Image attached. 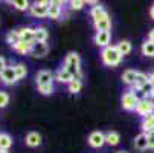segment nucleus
<instances>
[{
    "mask_svg": "<svg viewBox=\"0 0 154 153\" xmlns=\"http://www.w3.org/2000/svg\"><path fill=\"white\" fill-rule=\"evenodd\" d=\"M0 81H2L5 86H12V84H15L18 81L17 75H15V71H14V64H12V66H8L2 72V75H0Z\"/></svg>",
    "mask_w": 154,
    "mask_h": 153,
    "instance_id": "11",
    "label": "nucleus"
},
{
    "mask_svg": "<svg viewBox=\"0 0 154 153\" xmlns=\"http://www.w3.org/2000/svg\"><path fill=\"white\" fill-rule=\"evenodd\" d=\"M20 31V38L23 43H28V45H32V43H35V28H21L18 29Z\"/></svg>",
    "mask_w": 154,
    "mask_h": 153,
    "instance_id": "14",
    "label": "nucleus"
},
{
    "mask_svg": "<svg viewBox=\"0 0 154 153\" xmlns=\"http://www.w3.org/2000/svg\"><path fill=\"white\" fill-rule=\"evenodd\" d=\"M32 45H34V43H32ZM32 45H28V43L20 41L18 45H15L12 49H14L17 54H20V55H26V54H31V48H32Z\"/></svg>",
    "mask_w": 154,
    "mask_h": 153,
    "instance_id": "28",
    "label": "nucleus"
},
{
    "mask_svg": "<svg viewBox=\"0 0 154 153\" xmlns=\"http://www.w3.org/2000/svg\"><path fill=\"white\" fill-rule=\"evenodd\" d=\"M118 153H128V151H125V150H121V151H118Z\"/></svg>",
    "mask_w": 154,
    "mask_h": 153,
    "instance_id": "37",
    "label": "nucleus"
},
{
    "mask_svg": "<svg viewBox=\"0 0 154 153\" xmlns=\"http://www.w3.org/2000/svg\"><path fill=\"white\" fill-rule=\"evenodd\" d=\"M148 40L154 43V28H152V29H151V31L148 32Z\"/></svg>",
    "mask_w": 154,
    "mask_h": 153,
    "instance_id": "34",
    "label": "nucleus"
},
{
    "mask_svg": "<svg viewBox=\"0 0 154 153\" xmlns=\"http://www.w3.org/2000/svg\"><path fill=\"white\" fill-rule=\"evenodd\" d=\"M0 153H9V151H5V150H0Z\"/></svg>",
    "mask_w": 154,
    "mask_h": 153,
    "instance_id": "38",
    "label": "nucleus"
},
{
    "mask_svg": "<svg viewBox=\"0 0 154 153\" xmlns=\"http://www.w3.org/2000/svg\"><path fill=\"white\" fill-rule=\"evenodd\" d=\"M63 9H64V2H51L48 17L52 20H60L63 17Z\"/></svg>",
    "mask_w": 154,
    "mask_h": 153,
    "instance_id": "12",
    "label": "nucleus"
},
{
    "mask_svg": "<svg viewBox=\"0 0 154 153\" xmlns=\"http://www.w3.org/2000/svg\"><path fill=\"white\" fill-rule=\"evenodd\" d=\"M54 77H55V81H57V83H61V84H66V86H67V84L73 80V77L69 74V71L64 69L63 66L54 74Z\"/></svg>",
    "mask_w": 154,
    "mask_h": 153,
    "instance_id": "15",
    "label": "nucleus"
},
{
    "mask_svg": "<svg viewBox=\"0 0 154 153\" xmlns=\"http://www.w3.org/2000/svg\"><path fill=\"white\" fill-rule=\"evenodd\" d=\"M136 75H137V71H134V69H125L124 74H122V83L125 86L131 87L133 83H134V80H136Z\"/></svg>",
    "mask_w": 154,
    "mask_h": 153,
    "instance_id": "19",
    "label": "nucleus"
},
{
    "mask_svg": "<svg viewBox=\"0 0 154 153\" xmlns=\"http://www.w3.org/2000/svg\"><path fill=\"white\" fill-rule=\"evenodd\" d=\"M48 38H49V31L45 26H37L35 28V41L48 43Z\"/></svg>",
    "mask_w": 154,
    "mask_h": 153,
    "instance_id": "21",
    "label": "nucleus"
},
{
    "mask_svg": "<svg viewBox=\"0 0 154 153\" xmlns=\"http://www.w3.org/2000/svg\"><path fill=\"white\" fill-rule=\"evenodd\" d=\"M134 112L137 115H140L142 118H145V116L154 113V106L151 104V101L148 98H142V100L137 101V106H136V110Z\"/></svg>",
    "mask_w": 154,
    "mask_h": 153,
    "instance_id": "7",
    "label": "nucleus"
},
{
    "mask_svg": "<svg viewBox=\"0 0 154 153\" xmlns=\"http://www.w3.org/2000/svg\"><path fill=\"white\" fill-rule=\"evenodd\" d=\"M149 83H151V87H152V95H154V72L149 75Z\"/></svg>",
    "mask_w": 154,
    "mask_h": 153,
    "instance_id": "35",
    "label": "nucleus"
},
{
    "mask_svg": "<svg viewBox=\"0 0 154 153\" xmlns=\"http://www.w3.org/2000/svg\"><path fill=\"white\" fill-rule=\"evenodd\" d=\"M110 40H112V32L110 31H96V34L93 35L95 45L102 48V49L110 46Z\"/></svg>",
    "mask_w": 154,
    "mask_h": 153,
    "instance_id": "9",
    "label": "nucleus"
},
{
    "mask_svg": "<svg viewBox=\"0 0 154 153\" xmlns=\"http://www.w3.org/2000/svg\"><path fill=\"white\" fill-rule=\"evenodd\" d=\"M90 17L93 21V26L96 31H110L112 29V18L110 14L107 12V9L102 5H95L90 9Z\"/></svg>",
    "mask_w": 154,
    "mask_h": 153,
    "instance_id": "1",
    "label": "nucleus"
},
{
    "mask_svg": "<svg viewBox=\"0 0 154 153\" xmlns=\"http://www.w3.org/2000/svg\"><path fill=\"white\" fill-rule=\"evenodd\" d=\"M116 48H118V51L121 52L122 57L128 55V54L131 52V49H133V46H131V41H130V40H122V41H119L118 45H116Z\"/></svg>",
    "mask_w": 154,
    "mask_h": 153,
    "instance_id": "24",
    "label": "nucleus"
},
{
    "mask_svg": "<svg viewBox=\"0 0 154 153\" xmlns=\"http://www.w3.org/2000/svg\"><path fill=\"white\" fill-rule=\"evenodd\" d=\"M87 141H89V145L92 148H101L105 144V133L101 132V130H95V132H92L89 135Z\"/></svg>",
    "mask_w": 154,
    "mask_h": 153,
    "instance_id": "8",
    "label": "nucleus"
},
{
    "mask_svg": "<svg viewBox=\"0 0 154 153\" xmlns=\"http://www.w3.org/2000/svg\"><path fill=\"white\" fill-rule=\"evenodd\" d=\"M25 142H26L28 147L35 148V147H40V145H41L43 138H41V135H40L38 132H29V133L26 135V138H25Z\"/></svg>",
    "mask_w": 154,
    "mask_h": 153,
    "instance_id": "16",
    "label": "nucleus"
},
{
    "mask_svg": "<svg viewBox=\"0 0 154 153\" xmlns=\"http://www.w3.org/2000/svg\"><path fill=\"white\" fill-rule=\"evenodd\" d=\"M134 148H137L139 151H145L148 150V136L146 133H139L136 138H134Z\"/></svg>",
    "mask_w": 154,
    "mask_h": 153,
    "instance_id": "18",
    "label": "nucleus"
},
{
    "mask_svg": "<svg viewBox=\"0 0 154 153\" xmlns=\"http://www.w3.org/2000/svg\"><path fill=\"white\" fill-rule=\"evenodd\" d=\"M49 6H51V2L49 0H41V2H34L29 8V12L32 17H37V18H45L48 17V12H49Z\"/></svg>",
    "mask_w": 154,
    "mask_h": 153,
    "instance_id": "5",
    "label": "nucleus"
},
{
    "mask_svg": "<svg viewBox=\"0 0 154 153\" xmlns=\"http://www.w3.org/2000/svg\"><path fill=\"white\" fill-rule=\"evenodd\" d=\"M81 89H82V80L73 78V80L67 84V91H69V94H72V95L79 94V92H81Z\"/></svg>",
    "mask_w": 154,
    "mask_h": 153,
    "instance_id": "23",
    "label": "nucleus"
},
{
    "mask_svg": "<svg viewBox=\"0 0 154 153\" xmlns=\"http://www.w3.org/2000/svg\"><path fill=\"white\" fill-rule=\"evenodd\" d=\"M139 100H140V98H139L134 92L127 91V92L122 95V98H121V106H122L124 110H127V112H134Z\"/></svg>",
    "mask_w": 154,
    "mask_h": 153,
    "instance_id": "6",
    "label": "nucleus"
},
{
    "mask_svg": "<svg viewBox=\"0 0 154 153\" xmlns=\"http://www.w3.org/2000/svg\"><path fill=\"white\" fill-rule=\"evenodd\" d=\"M9 5H12L15 9L18 11H28L31 8V3L28 2V0H9L8 2Z\"/></svg>",
    "mask_w": 154,
    "mask_h": 153,
    "instance_id": "27",
    "label": "nucleus"
},
{
    "mask_svg": "<svg viewBox=\"0 0 154 153\" xmlns=\"http://www.w3.org/2000/svg\"><path fill=\"white\" fill-rule=\"evenodd\" d=\"M121 142V135L115 130H110V132L105 133V144L110 145V147H116L118 144Z\"/></svg>",
    "mask_w": 154,
    "mask_h": 153,
    "instance_id": "20",
    "label": "nucleus"
},
{
    "mask_svg": "<svg viewBox=\"0 0 154 153\" xmlns=\"http://www.w3.org/2000/svg\"><path fill=\"white\" fill-rule=\"evenodd\" d=\"M20 41H21V38H20V31H18V29L9 31V32L6 34V43H8L11 48H14L15 45H18Z\"/></svg>",
    "mask_w": 154,
    "mask_h": 153,
    "instance_id": "22",
    "label": "nucleus"
},
{
    "mask_svg": "<svg viewBox=\"0 0 154 153\" xmlns=\"http://www.w3.org/2000/svg\"><path fill=\"white\" fill-rule=\"evenodd\" d=\"M140 51H142V54H143L145 57H154V43L146 38V40L142 43Z\"/></svg>",
    "mask_w": 154,
    "mask_h": 153,
    "instance_id": "26",
    "label": "nucleus"
},
{
    "mask_svg": "<svg viewBox=\"0 0 154 153\" xmlns=\"http://www.w3.org/2000/svg\"><path fill=\"white\" fill-rule=\"evenodd\" d=\"M14 71H15V75H17V80H21L28 75V68L26 64L23 63H15L14 64Z\"/></svg>",
    "mask_w": 154,
    "mask_h": 153,
    "instance_id": "29",
    "label": "nucleus"
},
{
    "mask_svg": "<svg viewBox=\"0 0 154 153\" xmlns=\"http://www.w3.org/2000/svg\"><path fill=\"white\" fill-rule=\"evenodd\" d=\"M54 81H55V77L48 69H41L35 75V84H37V89L41 95H52L55 92Z\"/></svg>",
    "mask_w": 154,
    "mask_h": 153,
    "instance_id": "2",
    "label": "nucleus"
},
{
    "mask_svg": "<svg viewBox=\"0 0 154 153\" xmlns=\"http://www.w3.org/2000/svg\"><path fill=\"white\" fill-rule=\"evenodd\" d=\"M8 68V64H6V58L0 55V75H2V72Z\"/></svg>",
    "mask_w": 154,
    "mask_h": 153,
    "instance_id": "33",
    "label": "nucleus"
},
{
    "mask_svg": "<svg viewBox=\"0 0 154 153\" xmlns=\"http://www.w3.org/2000/svg\"><path fill=\"white\" fill-rule=\"evenodd\" d=\"M64 69H67L69 74L73 78L82 80V71H81V58L76 52H69L64 58V64H63Z\"/></svg>",
    "mask_w": 154,
    "mask_h": 153,
    "instance_id": "4",
    "label": "nucleus"
},
{
    "mask_svg": "<svg viewBox=\"0 0 154 153\" xmlns=\"http://www.w3.org/2000/svg\"><path fill=\"white\" fill-rule=\"evenodd\" d=\"M9 103V95L5 92V91H0V109L6 107Z\"/></svg>",
    "mask_w": 154,
    "mask_h": 153,
    "instance_id": "31",
    "label": "nucleus"
},
{
    "mask_svg": "<svg viewBox=\"0 0 154 153\" xmlns=\"http://www.w3.org/2000/svg\"><path fill=\"white\" fill-rule=\"evenodd\" d=\"M67 5H69V8H70L72 11H81V9L87 5V2H84V0H70Z\"/></svg>",
    "mask_w": 154,
    "mask_h": 153,
    "instance_id": "30",
    "label": "nucleus"
},
{
    "mask_svg": "<svg viewBox=\"0 0 154 153\" xmlns=\"http://www.w3.org/2000/svg\"><path fill=\"white\" fill-rule=\"evenodd\" d=\"M49 54V45L48 43H40V41H35L32 48H31V57L34 58H45L46 55Z\"/></svg>",
    "mask_w": 154,
    "mask_h": 153,
    "instance_id": "10",
    "label": "nucleus"
},
{
    "mask_svg": "<svg viewBox=\"0 0 154 153\" xmlns=\"http://www.w3.org/2000/svg\"><path fill=\"white\" fill-rule=\"evenodd\" d=\"M12 145V138L9 133H0V150L8 151Z\"/></svg>",
    "mask_w": 154,
    "mask_h": 153,
    "instance_id": "25",
    "label": "nucleus"
},
{
    "mask_svg": "<svg viewBox=\"0 0 154 153\" xmlns=\"http://www.w3.org/2000/svg\"><path fill=\"white\" fill-rule=\"evenodd\" d=\"M140 129H142V133H149L154 132V113L148 115L145 118H142L140 121Z\"/></svg>",
    "mask_w": 154,
    "mask_h": 153,
    "instance_id": "17",
    "label": "nucleus"
},
{
    "mask_svg": "<svg viewBox=\"0 0 154 153\" xmlns=\"http://www.w3.org/2000/svg\"><path fill=\"white\" fill-rule=\"evenodd\" d=\"M146 136H148V148L154 150V132L146 133Z\"/></svg>",
    "mask_w": 154,
    "mask_h": 153,
    "instance_id": "32",
    "label": "nucleus"
},
{
    "mask_svg": "<svg viewBox=\"0 0 154 153\" xmlns=\"http://www.w3.org/2000/svg\"><path fill=\"white\" fill-rule=\"evenodd\" d=\"M149 17L154 20V3L151 5V8H149Z\"/></svg>",
    "mask_w": 154,
    "mask_h": 153,
    "instance_id": "36",
    "label": "nucleus"
},
{
    "mask_svg": "<svg viewBox=\"0 0 154 153\" xmlns=\"http://www.w3.org/2000/svg\"><path fill=\"white\" fill-rule=\"evenodd\" d=\"M122 58L124 57L118 51L116 45H110V46H107V48H104L101 51V60H102V63L105 64V66H108V68L119 66V64L122 63Z\"/></svg>",
    "mask_w": 154,
    "mask_h": 153,
    "instance_id": "3",
    "label": "nucleus"
},
{
    "mask_svg": "<svg viewBox=\"0 0 154 153\" xmlns=\"http://www.w3.org/2000/svg\"><path fill=\"white\" fill-rule=\"evenodd\" d=\"M148 81H149V75H146L145 72H140V71H137L136 80H134L133 86H131L128 91H131V92H137L139 89H142V87H143V86H145Z\"/></svg>",
    "mask_w": 154,
    "mask_h": 153,
    "instance_id": "13",
    "label": "nucleus"
}]
</instances>
